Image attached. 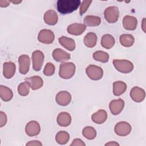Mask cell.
Masks as SVG:
<instances>
[{
    "label": "cell",
    "instance_id": "5",
    "mask_svg": "<svg viewBox=\"0 0 146 146\" xmlns=\"http://www.w3.org/2000/svg\"><path fill=\"white\" fill-rule=\"evenodd\" d=\"M104 17L110 23L116 22L119 17V10L117 6H109L104 11Z\"/></svg>",
    "mask_w": 146,
    "mask_h": 146
},
{
    "label": "cell",
    "instance_id": "21",
    "mask_svg": "<svg viewBox=\"0 0 146 146\" xmlns=\"http://www.w3.org/2000/svg\"><path fill=\"white\" fill-rule=\"evenodd\" d=\"M71 116L67 112H62L59 113L56 118V121L59 125L61 127H67L71 123Z\"/></svg>",
    "mask_w": 146,
    "mask_h": 146
},
{
    "label": "cell",
    "instance_id": "37",
    "mask_svg": "<svg viewBox=\"0 0 146 146\" xmlns=\"http://www.w3.org/2000/svg\"><path fill=\"white\" fill-rule=\"evenodd\" d=\"M26 145H30V146H42V144L38 140H32L26 143Z\"/></svg>",
    "mask_w": 146,
    "mask_h": 146
},
{
    "label": "cell",
    "instance_id": "34",
    "mask_svg": "<svg viewBox=\"0 0 146 146\" xmlns=\"http://www.w3.org/2000/svg\"><path fill=\"white\" fill-rule=\"evenodd\" d=\"M92 2V0H89V1L85 0L81 2L80 5V9H79V13L80 15H82L87 11Z\"/></svg>",
    "mask_w": 146,
    "mask_h": 146
},
{
    "label": "cell",
    "instance_id": "36",
    "mask_svg": "<svg viewBox=\"0 0 146 146\" xmlns=\"http://www.w3.org/2000/svg\"><path fill=\"white\" fill-rule=\"evenodd\" d=\"M71 146H85L86 144L80 139H75L73 140L72 143L70 144Z\"/></svg>",
    "mask_w": 146,
    "mask_h": 146
},
{
    "label": "cell",
    "instance_id": "31",
    "mask_svg": "<svg viewBox=\"0 0 146 146\" xmlns=\"http://www.w3.org/2000/svg\"><path fill=\"white\" fill-rule=\"evenodd\" d=\"M82 134L83 136L88 140H93L96 136V131L95 129L91 126L85 127L83 131Z\"/></svg>",
    "mask_w": 146,
    "mask_h": 146
},
{
    "label": "cell",
    "instance_id": "7",
    "mask_svg": "<svg viewBox=\"0 0 146 146\" xmlns=\"http://www.w3.org/2000/svg\"><path fill=\"white\" fill-rule=\"evenodd\" d=\"M132 130V127L127 121H120L117 123L114 128L115 133L120 136H125L129 135Z\"/></svg>",
    "mask_w": 146,
    "mask_h": 146
},
{
    "label": "cell",
    "instance_id": "32",
    "mask_svg": "<svg viewBox=\"0 0 146 146\" xmlns=\"http://www.w3.org/2000/svg\"><path fill=\"white\" fill-rule=\"evenodd\" d=\"M30 84L26 81L24 82L21 83L17 88L18 92V94L22 96H27L30 92Z\"/></svg>",
    "mask_w": 146,
    "mask_h": 146
},
{
    "label": "cell",
    "instance_id": "18",
    "mask_svg": "<svg viewBox=\"0 0 146 146\" xmlns=\"http://www.w3.org/2000/svg\"><path fill=\"white\" fill-rule=\"evenodd\" d=\"M16 66L12 62H5L3 64V75L6 79L11 78L15 74Z\"/></svg>",
    "mask_w": 146,
    "mask_h": 146
},
{
    "label": "cell",
    "instance_id": "26",
    "mask_svg": "<svg viewBox=\"0 0 146 146\" xmlns=\"http://www.w3.org/2000/svg\"><path fill=\"white\" fill-rule=\"evenodd\" d=\"M101 18L95 15H88L84 18V25L86 26H98L101 23Z\"/></svg>",
    "mask_w": 146,
    "mask_h": 146
},
{
    "label": "cell",
    "instance_id": "38",
    "mask_svg": "<svg viewBox=\"0 0 146 146\" xmlns=\"http://www.w3.org/2000/svg\"><path fill=\"white\" fill-rule=\"evenodd\" d=\"M10 1L6 0H1L0 1V6L1 7H6L10 5Z\"/></svg>",
    "mask_w": 146,
    "mask_h": 146
},
{
    "label": "cell",
    "instance_id": "19",
    "mask_svg": "<svg viewBox=\"0 0 146 146\" xmlns=\"http://www.w3.org/2000/svg\"><path fill=\"white\" fill-rule=\"evenodd\" d=\"M44 22L48 25H55L58 21V16L56 11L53 10H48L45 12L43 16Z\"/></svg>",
    "mask_w": 146,
    "mask_h": 146
},
{
    "label": "cell",
    "instance_id": "40",
    "mask_svg": "<svg viewBox=\"0 0 146 146\" xmlns=\"http://www.w3.org/2000/svg\"><path fill=\"white\" fill-rule=\"evenodd\" d=\"M105 145H119V144L116 143V141H110L105 144Z\"/></svg>",
    "mask_w": 146,
    "mask_h": 146
},
{
    "label": "cell",
    "instance_id": "17",
    "mask_svg": "<svg viewBox=\"0 0 146 146\" xmlns=\"http://www.w3.org/2000/svg\"><path fill=\"white\" fill-rule=\"evenodd\" d=\"M25 81L30 84V87L33 90H39L43 85V79L39 76L37 75L26 78Z\"/></svg>",
    "mask_w": 146,
    "mask_h": 146
},
{
    "label": "cell",
    "instance_id": "10",
    "mask_svg": "<svg viewBox=\"0 0 146 146\" xmlns=\"http://www.w3.org/2000/svg\"><path fill=\"white\" fill-rule=\"evenodd\" d=\"M26 133L31 137L36 136L40 132V126L39 123L35 120L30 121L25 127Z\"/></svg>",
    "mask_w": 146,
    "mask_h": 146
},
{
    "label": "cell",
    "instance_id": "29",
    "mask_svg": "<svg viewBox=\"0 0 146 146\" xmlns=\"http://www.w3.org/2000/svg\"><path fill=\"white\" fill-rule=\"evenodd\" d=\"M70 139L69 133L64 131H60L58 132L55 136V140L57 143L64 145L66 144Z\"/></svg>",
    "mask_w": 146,
    "mask_h": 146
},
{
    "label": "cell",
    "instance_id": "13",
    "mask_svg": "<svg viewBox=\"0 0 146 146\" xmlns=\"http://www.w3.org/2000/svg\"><path fill=\"white\" fill-rule=\"evenodd\" d=\"M124 107V101L121 99L112 100L109 104L110 110L113 115H119Z\"/></svg>",
    "mask_w": 146,
    "mask_h": 146
},
{
    "label": "cell",
    "instance_id": "2",
    "mask_svg": "<svg viewBox=\"0 0 146 146\" xmlns=\"http://www.w3.org/2000/svg\"><path fill=\"white\" fill-rule=\"evenodd\" d=\"M76 66L72 62H63L59 66V75L64 79L71 78L75 73Z\"/></svg>",
    "mask_w": 146,
    "mask_h": 146
},
{
    "label": "cell",
    "instance_id": "33",
    "mask_svg": "<svg viewBox=\"0 0 146 146\" xmlns=\"http://www.w3.org/2000/svg\"><path fill=\"white\" fill-rule=\"evenodd\" d=\"M55 66L50 62H48L46 63L44 69H43V74L46 76H51L55 72Z\"/></svg>",
    "mask_w": 146,
    "mask_h": 146
},
{
    "label": "cell",
    "instance_id": "4",
    "mask_svg": "<svg viewBox=\"0 0 146 146\" xmlns=\"http://www.w3.org/2000/svg\"><path fill=\"white\" fill-rule=\"evenodd\" d=\"M86 73L90 79L98 80L103 77V70L98 66L91 64L86 68Z\"/></svg>",
    "mask_w": 146,
    "mask_h": 146
},
{
    "label": "cell",
    "instance_id": "23",
    "mask_svg": "<svg viewBox=\"0 0 146 146\" xmlns=\"http://www.w3.org/2000/svg\"><path fill=\"white\" fill-rule=\"evenodd\" d=\"M127 88V86L125 82L121 80L116 81L113 83V94L116 96H120L125 92Z\"/></svg>",
    "mask_w": 146,
    "mask_h": 146
},
{
    "label": "cell",
    "instance_id": "14",
    "mask_svg": "<svg viewBox=\"0 0 146 146\" xmlns=\"http://www.w3.org/2000/svg\"><path fill=\"white\" fill-rule=\"evenodd\" d=\"M52 55L54 59L58 62H65L71 58L70 54L68 52L59 48L54 49Z\"/></svg>",
    "mask_w": 146,
    "mask_h": 146
},
{
    "label": "cell",
    "instance_id": "22",
    "mask_svg": "<svg viewBox=\"0 0 146 146\" xmlns=\"http://www.w3.org/2000/svg\"><path fill=\"white\" fill-rule=\"evenodd\" d=\"M107 119V113L104 110H99L91 116V119L96 124H101L104 123Z\"/></svg>",
    "mask_w": 146,
    "mask_h": 146
},
{
    "label": "cell",
    "instance_id": "30",
    "mask_svg": "<svg viewBox=\"0 0 146 146\" xmlns=\"http://www.w3.org/2000/svg\"><path fill=\"white\" fill-rule=\"evenodd\" d=\"M93 58L96 60L102 63H106L109 60V54L103 51H96L93 54Z\"/></svg>",
    "mask_w": 146,
    "mask_h": 146
},
{
    "label": "cell",
    "instance_id": "1",
    "mask_svg": "<svg viewBox=\"0 0 146 146\" xmlns=\"http://www.w3.org/2000/svg\"><path fill=\"white\" fill-rule=\"evenodd\" d=\"M80 3L81 1L79 0H58L56 8L60 13L66 14L75 11Z\"/></svg>",
    "mask_w": 146,
    "mask_h": 146
},
{
    "label": "cell",
    "instance_id": "11",
    "mask_svg": "<svg viewBox=\"0 0 146 146\" xmlns=\"http://www.w3.org/2000/svg\"><path fill=\"white\" fill-rule=\"evenodd\" d=\"M72 99L71 95L67 91H59L56 95V102L61 106H66L70 104Z\"/></svg>",
    "mask_w": 146,
    "mask_h": 146
},
{
    "label": "cell",
    "instance_id": "15",
    "mask_svg": "<svg viewBox=\"0 0 146 146\" xmlns=\"http://www.w3.org/2000/svg\"><path fill=\"white\" fill-rule=\"evenodd\" d=\"M137 25V18L132 15H125L123 19V27L127 30L133 31L136 29Z\"/></svg>",
    "mask_w": 146,
    "mask_h": 146
},
{
    "label": "cell",
    "instance_id": "6",
    "mask_svg": "<svg viewBox=\"0 0 146 146\" xmlns=\"http://www.w3.org/2000/svg\"><path fill=\"white\" fill-rule=\"evenodd\" d=\"M32 62L33 68L35 71L40 70L44 62V55L42 51L40 50H35L32 53Z\"/></svg>",
    "mask_w": 146,
    "mask_h": 146
},
{
    "label": "cell",
    "instance_id": "41",
    "mask_svg": "<svg viewBox=\"0 0 146 146\" xmlns=\"http://www.w3.org/2000/svg\"><path fill=\"white\" fill-rule=\"evenodd\" d=\"M10 2L14 3V4H19L22 2V1H10Z\"/></svg>",
    "mask_w": 146,
    "mask_h": 146
},
{
    "label": "cell",
    "instance_id": "35",
    "mask_svg": "<svg viewBox=\"0 0 146 146\" xmlns=\"http://www.w3.org/2000/svg\"><path fill=\"white\" fill-rule=\"evenodd\" d=\"M7 121V117L6 113L3 112H0V127H2L6 125Z\"/></svg>",
    "mask_w": 146,
    "mask_h": 146
},
{
    "label": "cell",
    "instance_id": "16",
    "mask_svg": "<svg viewBox=\"0 0 146 146\" xmlns=\"http://www.w3.org/2000/svg\"><path fill=\"white\" fill-rule=\"evenodd\" d=\"M86 29V26L84 24L75 23L70 25L67 28V31L71 35L78 36L82 34Z\"/></svg>",
    "mask_w": 146,
    "mask_h": 146
},
{
    "label": "cell",
    "instance_id": "12",
    "mask_svg": "<svg viewBox=\"0 0 146 146\" xmlns=\"http://www.w3.org/2000/svg\"><path fill=\"white\" fill-rule=\"evenodd\" d=\"M129 94L132 100L137 103L143 102L145 97V91L137 86L133 87L131 90Z\"/></svg>",
    "mask_w": 146,
    "mask_h": 146
},
{
    "label": "cell",
    "instance_id": "39",
    "mask_svg": "<svg viewBox=\"0 0 146 146\" xmlns=\"http://www.w3.org/2000/svg\"><path fill=\"white\" fill-rule=\"evenodd\" d=\"M145 18H144L143 19V21H142V23H141V28L143 30V31L145 33H146V31H145Z\"/></svg>",
    "mask_w": 146,
    "mask_h": 146
},
{
    "label": "cell",
    "instance_id": "25",
    "mask_svg": "<svg viewBox=\"0 0 146 146\" xmlns=\"http://www.w3.org/2000/svg\"><path fill=\"white\" fill-rule=\"evenodd\" d=\"M115 43L114 37L109 34H104L102 36L101 39V45L106 49L111 48Z\"/></svg>",
    "mask_w": 146,
    "mask_h": 146
},
{
    "label": "cell",
    "instance_id": "27",
    "mask_svg": "<svg viewBox=\"0 0 146 146\" xmlns=\"http://www.w3.org/2000/svg\"><path fill=\"white\" fill-rule=\"evenodd\" d=\"M0 97L4 102H9L11 100L13 97L12 90L9 87L1 85L0 86Z\"/></svg>",
    "mask_w": 146,
    "mask_h": 146
},
{
    "label": "cell",
    "instance_id": "3",
    "mask_svg": "<svg viewBox=\"0 0 146 146\" xmlns=\"http://www.w3.org/2000/svg\"><path fill=\"white\" fill-rule=\"evenodd\" d=\"M113 66L120 72L128 74L133 70V64L125 59H115L112 61Z\"/></svg>",
    "mask_w": 146,
    "mask_h": 146
},
{
    "label": "cell",
    "instance_id": "24",
    "mask_svg": "<svg viewBox=\"0 0 146 146\" xmlns=\"http://www.w3.org/2000/svg\"><path fill=\"white\" fill-rule=\"evenodd\" d=\"M97 40L98 37L96 34L93 32H90L85 35L83 42L86 47L88 48H92L96 45Z\"/></svg>",
    "mask_w": 146,
    "mask_h": 146
},
{
    "label": "cell",
    "instance_id": "8",
    "mask_svg": "<svg viewBox=\"0 0 146 146\" xmlns=\"http://www.w3.org/2000/svg\"><path fill=\"white\" fill-rule=\"evenodd\" d=\"M55 39L54 33L49 29H42L38 34V40L44 44H51Z\"/></svg>",
    "mask_w": 146,
    "mask_h": 146
},
{
    "label": "cell",
    "instance_id": "20",
    "mask_svg": "<svg viewBox=\"0 0 146 146\" xmlns=\"http://www.w3.org/2000/svg\"><path fill=\"white\" fill-rule=\"evenodd\" d=\"M58 41L62 46L68 51H72L75 49V42L72 38H68L65 36H62L58 39Z\"/></svg>",
    "mask_w": 146,
    "mask_h": 146
},
{
    "label": "cell",
    "instance_id": "28",
    "mask_svg": "<svg viewBox=\"0 0 146 146\" xmlns=\"http://www.w3.org/2000/svg\"><path fill=\"white\" fill-rule=\"evenodd\" d=\"M120 42L121 44L125 47H131L135 42V38L132 35L124 34L120 36Z\"/></svg>",
    "mask_w": 146,
    "mask_h": 146
},
{
    "label": "cell",
    "instance_id": "9",
    "mask_svg": "<svg viewBox=\"0 0 146 146\" xmlns=\"http://www.w3.org/2000/svg\"><path fill=\"white\" fill-rule=\"evenodd\" d=\"M19 71L22 75L26 74L30 68V57L26 54L21 55L18 58Z\"/></svg>",
    "mask_w": 146,
    "mask_h": 146
}]
</instances>
